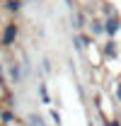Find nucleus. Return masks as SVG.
<instances>
[{"mask_svg": "<svg viewBox=\"0 0 121 126\" xmlns=\"http://www.w3.org/2000/svg\"><path fill=\"white\" fill-rule=\"evenodd\" d=\"M17 36H19V24H17L15 19H10L2 32H0V46L2 48H10L12 44H17Z\"/></svg>", "mask_w": 121, "mask_h": 126, "instance_id": "nucleus-1", "label": "nucleus"}, {"mask_svg": "<svg viewBox=\"0 0 121 126\" xmlns=\"http://www.w3.org/2000/svg\"><path fill=\"white\" fill-rule=\"evenodd\" d=\"M104 32L109 39H116V34L121 32V15H111L104 17Z\"/></svg>", "mask_w": 121, "mask_h": 126, "instance_id": "nucleus-2", "label": "nucleus"}, {"mask_svg": "<svg viewBox=\"0 0 121 126\" xmlns=\"http://www.w3.org/2000/svg\"><path fill=\"white\" fill-rule=\"evenodd\" d=\"M87 32H90L92 36H104V17H92L87 19Z\"/></svg>", "mask_w": 121, "mask_h": 126, "instance_id": "nucleus-3", "label": "nucleus"}, {"mask_svg": "<svg viewBox=\"0 0 121 126\" xmlns=\"http://www.w3.org/2000/svg\"><path fill=\"white\" fill-rule=\"evenodd\" d=\"M102 56H104L106 61H114V58L119 56V44H116V39H106L104 44H102Z\"/></svg>", "mask_w": 121, "mask_h": 126, "instance_id": "nucleus-4", "label": "nucleus"}, {"mask_svg": "<svg viewBox=\"0 0 121 126\" xmlns=\"http://www.w3.org/2000/svg\"><path fill=\"white\" fill-rule=\"evenodd\" d=\"M92 36L90 32L85 34V32H75V36H73V44H75V48L77 51H82V48H90V44H92Z\"/></svg>", "mask_w": 121, "mask_h": 126, "instance_id": "nucleus-5", "label": "nucleus"}, {"mask_svg": "<svg viewBox=\"0 0 121 126\" xmlns=\"http://www.w3.org/2000/svg\"><path fill=\"white\" fill-rule=\"evenodd\" d=\"M22 78H24V73H22L19 61H12V63H10V82H12V85H19Z\"/></svg>", "mask_w": 121, "mask_h": 126, "instance_id": "nucleus-6", "label": "nucleus"}, {"mask_svg": "<svg viewBox=\"0 0 121 126\" xmlns=\"http://www.w3.org/2000/svg\"><path fill=\"white\" fill-rule=\"evenodd\" d=\"M2 7H5V12L17 15V12H22V7H24V0H5V2H2Z\"/></svg>", "mask_w": 121, "mask_h": 126, "instance_id": "nucleus-7", "label": "nucleus"}, {"mask_svg": "<svg viewBox=\"0 0 121 126\" xmlns=\"http://www.w3.org/2000/svg\"><path fill=\"white\" fill-rule=\"evenodd\" d=\"M73 27H75V32H82L85 27H87V17H85V12H73Z\"/></svg>", "mask_w": 121, "mask_h": 126, "instance_id": "nucleus-8", "label": "nucleus"}, {"mask_svg": "<svg viewBox=\"0 0 121 126\" xmlns=\"http://www.w3.org/2000/svg\"><path fill=\"white\" fill-rule=\"evenodd\" d=\"M102 15H104V17H111V15H119V10H116V5H114V2L104 0V2H102Z\"/></svg>", "mask_w": 121, "mask_h": 126, "instance_id": "nucleus-9", "label": "nucleus"}, {"mask_svg": "<svg viewBox=\"0 0 121 126\" xmlns=\"http://www.w3.org/2000/svg\"><path fill=\"white\" fill-rule=\"evenodd\" d=\"M39 94H41V102H44V104H51V97H48V87H46V82H39Z\"/></svg>", "mask_w": 121, "mask_h": 126, "instance_id": "nucleus-10", "label": "nucleus"}, {"mask_svg": "<svg viewBox=\"0 0 121 126\" xmlns=\"http://www.w3.org/2000/svg\"><path fill=\"white\" fill-rule=\"evenodd\" d=\"M0 121H5V124H15L17 119L12 116V111H7V109H0Z\"/></svg>", "mask_w": 121, "mask_h": 126, "instance_id": "nucleus-11", "label": "nucleus"}, {"mask_svg": "<svg viewBox=\"0 0 121 126\" xmlns=\"http://www.w3.org/2000/svg\"><path fill=\"white\" fill-rule=\"evenodd\" d=\"M29 124H31V126H46L44 119H41L39 114H29Z\"/></svg>", "mask_w": 121, "mask_h": 126, "instance_id": "nucleus-12", "label": "nucleus"}, {"mask_svg": "<svg viewBox=\"0 0 121 126\" xmlns=\"http://www.w3.org/2000/svg\"><path fill=\"white\" fill-rule=\"evenodd\" d=\"M114 99L121 102V80H116V85H114Z\"/></svg>", "mask_w": 121, "mask_h": 126, "instance_id": "nucleus-13", "label": "nucleus"}, {"mask_svg": "<svg viewBox=\"0 0 121 126\" xmlns=\"http://www.w3.org/2000/svg\"><path fill=\"white\" fill-rule=\"evenodd\" d=\"M102 121H104V126H121L119 116H116V119H102Z\"/></svg>", "mask_w": 121, "mask_h": 126, "instance_id": "nucleus-14", "label": "nucleus"}, {"mask_svg": "<svg viewBox=\"0 0 121 126\" xmlns=\"http://www.w3.org/2000/svg\"><path fill=\"white\" fill-rule=\"evenodd\" d=\"M51 119H53V124H60V114L58 111H51Z\"/></svg>", "mask_w": 121, "mask_h": 126, "instance_id": "nucleus-15", "label": "nucleus"}, {"mask_svg": "<svg viewBox=\"0 0 121 126\" xmlns=\"http://www.w3.org/2000/svg\"><path fill=\"white\" fill-rule=\"evenodd\" d=\"M41 68H44L46 73H51V61H41Z\"/></svg>", "mask_w": 121, "mask_h": 126, "instance_id": "nucleus-16", "label": "nucleus"}, {"mask_svg": "<svg viewBox=\"0 0 121 126\" xmlns=\"http://www.w3.org/2000/svg\"><path fill=\"white\" fill-rule=\"evenodd\" d=\"M119 121H121V116H119Z\"/></svg>", "mask_w": 121, "mask_h": 126, "instance_id": "nucleus-17", "label": "nucleus"}, {"mask_svg": "<svg viewBox=\"0 0 121 126\" xmlns=\"http://www.w3.org/2000/svg\"><path fill=\"white\" fill-rule=\"evenodd\" d=\"M90 126H92V124H90Z\"/></svg>", "mask_w": 121, "mask_h": 126, "instance_id": "nucleus-18", "label": "nucleus"}]
</instances>
